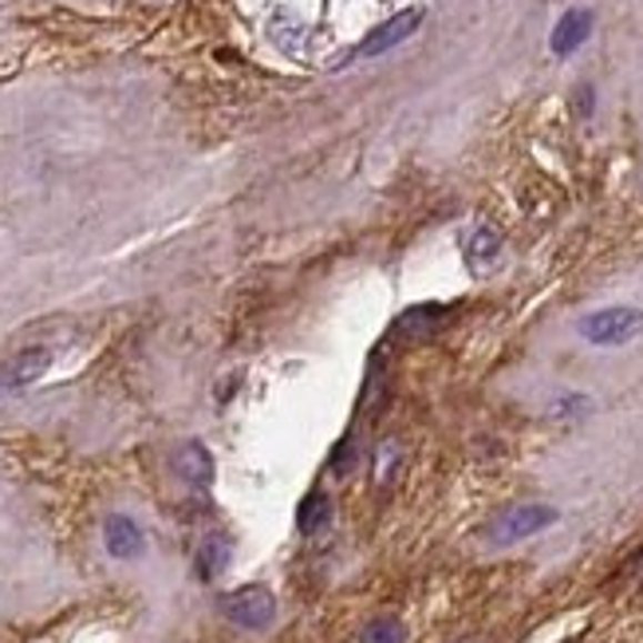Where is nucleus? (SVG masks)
<instances>
[{
    "mask_svg": "<svg viewBox=\"0 0 643 643\" xmlns=\"http://www.w3.org/2000/svg\"><path fill=\"white\" fill-rule=\"evenodd\" d=\"M556 521H561L556 505L521 502V505H510V510L498 513V518L482 529V537H485V545L510 549V545H521V541H529V537H537V533H545V529L556 525Z\"/></svg>",
    "mask_w": 643,
    "mask_h": 643,
    "instance_id": "nucleus-1",
    "label": "nucleus"
},
{
    "mask_svg": "<svg viewBox=\"0 0 643 643\" xmlns=\"http://www.w3.org/2000/svg\"><path fill=\"white\" fill-rule=\"evenodd\" d=\"M576 332H581V340H589L592 348H620L643 332V309H632V304L596 309L576 320Z\"/></svg>",
    "mask_w": 643,
    "mask_h": 643,
    "instance_id": "nucleus-2",
    "label": "nucleus"
},
{
    "mask_svg": "<svg viewBox=\"0 0 643 643\" xmlns=\"http://www.w3.org/2000/svg\"><path fill=\"white\" fill-rule=\"evenodd\" d=\"M221 616L245 627V632H264L277 620V600L261 584H245V589H233L221 596Z\"/></svg>",
    "mask_w": 643,
    "mask_h": 643,
    "instance_id": "nucleus-3",
    "label": "nucleus"
},
{
    "mask_svg": "<svg viewBox=\"0 0 643 643\" xmlns=\"http://www.w3.org/2000/svg\"><path fill=\"white\" fill-rule=\"evenodd\" d=\"M48 368H52V352H48V348H28V352L4 360L0 363V399H9V395H17V391L32 388Z\"/></svg>",
    "mask_w": 643,
    "mask_h": 643,
    "instance_id": "nucleus-4",
    "label": "nucleus"
},
{
    "mask_svg": "<svg viewBox=\"0 0 643 643\" xmlns=\"http://www.w3.org/2000/svg\"><path fill=\"white\" fill-rule=\"evenodd\" d=\"M419 24H423V9H403L395 12L391 20H383L375 32H368V40H363L360 48H355V56H383L391 52V48H399L403 40H411L414 32H419Z\"/></svg>",
    "mask_w": 643,
    "mask_h": 643,
    "instance_id": "nucleus-5",
    "label": "nucleus"
},
{
    "mask_svg": "<svg viewBox=\"0 0 643 643\" xmlns=\"http://www.w3.org/2000/svg\"><path fill=\"white\" fill-rule=\"evenodd\" d=\"M103 545H107V553L119 556V561H134V556L147 549V537H142V529L134 518L111 513V518L103 521Z\"/></svg>",
    "mask_w": 643,
    "mask_h": 643,
    "instance_id": "nucleus-6",
    "label": "nucleus"
},
{
    "mask_svg": "<svg viewBox=\"0 0 643 643\" xmlns=\"http://www.w3.org/2000/svg\"><path fill=\"white\" fill-rule=\"evenodd\" d=\"M502 249H505V238H502V230H494V225H474V230L466 233V241H462V257H466V264L474 273L494 269Z\"/></svg>",
    "mask_w": 643,
    "mask_h": 643,
    "instance_id": "nucleus-7",
    "label": "nucleus"
},
{
    "mask_svg": "<svg viewBox=\"0 0 643 643\" xmlns=\"http://www.w3.org/2000/svg\"><path fill=\"white\" fill-rule=\"evenodd\" d=\"M589 36H592V12L569 9L561 20H556L553 36H549V48H553V56H573Z\"/></svg>",
    "mask_w": 643,
    "mask_h": 643,
    "instance_id": "nucleus-8",
    "label": "nucleus"
},
{
    "mask_svg": "<svg viewBox=\"0 0 643 643\" xmlns=\"http://www.w3.org/2000/svg\"><path fill=\"white\" fill-rule=\"evenodd\" d=\"M174 470L182 482H190L194 490H205L213 482V454L202 446V442H185L174 454Z\"/></svg>",
    "mask_w": 643,
    "mask_h": 643,
    "instance_id": "nucleus-9",
    "label": "nucleus"
},
{
    "mask_svg": "<svg viewBox=\"0 0 643 643\" xmlns=\"http://www.w3.org/2000/svg\"><path fill=\"white\" fill-rule=\"evenodd\" d=\"M328 521H332V502H328L324 490H312V494L304 498V502H300V510H297L300 533H304V537H312V533H320Z\"/></svg>",
    "mask_w": 643,
    "mask_h": 643,
    "instance_id": "nucleus-10",
    "label": "nucleus"
},
{
    "mask_svg": "<svg viewBox=\"0 0 643 643\" xmlns=\"http://www.w3.org/2000/svg\"><path fill=\"white\" fill-rule=\"evenodd\" d=\"M230 541L225 537H205L202 541V549H198V576H202V581H213V576L218 573H225V564H230Z\"/></svg>",
    "mask_w": 643,
    "mask_h": 643,
    "instance_id": "nucleus-11",
    "label": "nucleus"
},
{
    "mask_svg": "<svg viewBox=\"0 0 643 643\" xmlns=\"http://www.w3.org/2000/svg\"><path fill=\"white\" fill-rule=\"evenodd\" d=\"M446 320V309L442 304H419V309L403 312L395 324V332H406V335H431L434 328Z\"/></svg>",
    "mask_w": 643,
    "mask_h": 643,
    "instance_id": "nucleus-12",
    "label": "nucleus"
},
{
    "mask_svg": "<svg viewBox=\"0 0 643 643\" xmlns=\"http://www.w3.org/2000/svg\"><path fill=\"white\" fill-rule=\"evenodd\" d=\"M360 643H406V627L399 616H375L363 627Z\"/></svg>",
    "mask_w": 643,
    "mask_h": 643,
    "instance_id": "nucleus-13",
    "label": "nucleus"
},
{
    "mask_svg": "<svg viewBox=\"0 0 643 643\" xmlns=\"http://www.w3.org/2000/svg\"><path fill=\"white\" fill-rule=\"evenodd\" d=\"M589 411V399L584 395H564L561 403L553 406V414H584Z\"/></svg>",
    "mask_w": 643,
    "mask_h": 643,
    "instance_id": "nucleus-14",
    "label": "nucleus"
},
{
    "mask_svg": "<svg viewBox=\"0 0 643 643\" xmlns=\"http://www.w3.org/2000/svg\"><path fill=\"white\" fill-rule=\"evenodd\" d=\"M576 111H581V115H592V88L576 91Z\"/></svg>",
    "mask_w": 643,
    "mask_h": 643,
    "instance_id": "nucleus-15",
    "label": "nucleus"
},
{
    "mask_svg": "<svg viewBox=\"0 0 643 643\" xmlns=\"http://www.w3.org/2000/svg\"><path fill=\"white\" fill-rule=\"evenodd\" d=\"M564 643H581V640H564Z\"/></svg>",
    "mask_w": 643,
    "mask_h": 643,
    "instance_id": "nucleus-16",
    "label": "nucleus"
}]
</instances>
